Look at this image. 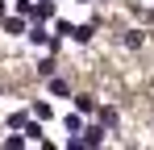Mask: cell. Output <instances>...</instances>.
I'll list each match as a JSON object with an SVG mask.
<instances>
[{
	"instance_id": "1",
	"label": "cell",
	"mask_w": 154,
	"mask_h": 150,
	"mask_svg": "<svg viewBox=\"0 0 154 150\" xmlns=\"http://www.w3.org/2000/svg\"><path fill=\"white\" fill-rule=\"evenodd\" d=\"M104 142V129H88V133H83V146H100Z\"/></svg>"
},
{
	"instance_id": "2",
	"label": "cell",
	"mask_w": 154,
	"mask_h": 150,
	"mask_svg": "<svg viewBox=\"0 0 154 150\" xmlns=\"http://www.w3.org/2000/svg\"><path fill=\"white\" fill-rule=\"evenodd\" d=\"M92 33H96V25H79L75 33H71V38H75V42H88V38H92Z\"/></svg>"
},
{
	"instance_id": "3",
	"label": "cell",
	"mask_w": 154,
	"mask_h": 150,
	"mask_svg": "<svg viewBox=\"0 0 154 150\" xmlns=\"http://www.w3.org/2000/svg\"><path fill=\"white\" fill-rule=\"evenodd\" d=\"M75 108H79V113H92V108H96V100H92V96H75Z\"/></svg>"
},
{
	"instance_id": "4",
	"label": "cell",
	"mask_w": 154,
	"mask_h": 150,
	"mask_svg": "<svg viewBox=\"0 0 154 150\" xmlns=\"http://www.w3.org/2000/svg\"><path fill=\"white\" fill-rule=\"evenodd\" d=\"M4 29H8V33H25V25L17 21V17H8V21H4Z\"/></svg>"
}]
</instances>
